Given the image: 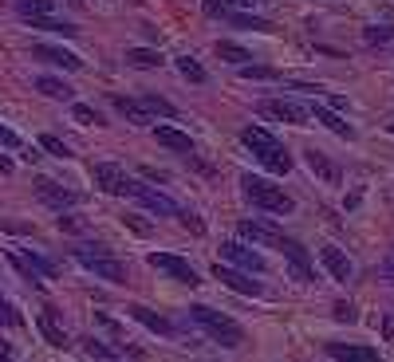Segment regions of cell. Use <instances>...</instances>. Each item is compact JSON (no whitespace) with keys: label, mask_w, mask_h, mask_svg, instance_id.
Here are the masks:
<instances>
[{"label":"cell","mask_w":394,"mask_h":362,"mask_svg":"<svg viewBox=\"0 0 394 362\" xmlns=\"http://www.w3.org/2000/svg\"><path fill=\"white\" fill-rule=\"evenodd\" d=\"M123 224L130 229V233H138V236H150V233H154V224H150L146 217H138V213H123Z\"/></svg>","instance_id":"obj_32"},{"label":"cell","mask_w":394,"mask_h":362,"mask_svg":"<svg viewBox=\"0 0 394 362\" xmlns=\"http://www.w3.org/2000/svg\"><path fill=\"white\" fill-rule=\"evenodd\" d=\"M0 146H4V150H20L24 142H20V134H16V130H8V126L0 122Z\"/></svg>","instance_id":"obj_36"},{"label":"cell","mask_w":394,"mask_h":362,"mask_svg":"<svg viewBox=\"0 0 394 362\" xmlns=\"http://www.w3.org/2000/svg\"><path fill=\"white\" fill-rule=\"evenodd\" d=\"M328 354L335 362H378L375 346H359V343H328Z\"/></svg>","instance_id":"obj_14"},{"label":"cell","mask_w":394,"mask_h":362,"mask_svg":"<svg viewBox=\"0 0 394 362\" xmlns=\"http://www.w3.org/2000/svg\"><path fill=\"white\" fill-rule=\"evenodd\" d=\"M245 75L249 79H272L276 71H268V67H245Z\"/></svg>","instance_id":"obj_42"},{"label":"cell","mask_w":394,"mask_h":362,"mask_svg":"<svg viewBox=\"0 0 394 362\" xmlns=\"http://www.w3.org/2000/svg\"><path fill=\"white\" fill-rule=\"evenodd\" d=\"M213 276H217L225 287L241 292V296H260V292H264V283L252 280L249 272H241V268H233V264H217V268H213Z\"/></svg>","instance_id":"obj_10"},{"label":"cell","mask_w":394,"mask_h":362,"mask_svg":"<svg viewBox=\"0 0 394 362\" xmlns=\"http://www.w3.org/2000/svg\"><path fill=\"white\" fill-rule=\"evenodd\" d=\"M382 280H391V283H394V252L386 256V260H382Z\"/></svg>","instance_id":"obj_44"},{"label":"cell","mask_w":394,"mask_h":362,"mask_svg":"<svg viewBox=\"0 0 394 362\" xmlns=\"http://www.w3.org/2000/svg\"><path fill=\"white\" fill-rule=\"evenodd\" d=\"M335 319H339V323H355V319H359V311H355V307H351V303H335Z\"/></svg>","instance_id":"obj_38"},{"label":"cell","mask_w":394,"mask_h":362,"mask_svg":"<svg viewBox=\"0 0 394 362\" xmlns=\"http://www.w3.org/2000/svg\"><path fill=\"white\" fill-rule=\"evenodd\" d=\"M391 130H394V122H391Z\"/></svg>","instance_id":"obj_50"},{"label":"cell","mask_w":394,"mask_h":362,"mask_svg":"<svg viewBox=\"0 0 394 362\" xmlns=\"http://www.w3.org/2000/svg\"><path fill=\"white\" fill-rule=\"evenodd\" d=\"M0 362H12V350H8V343H0Z\"/></svg>","instance_id":"obj_46"},{"label":"cell","mask_w":394,"mask_h":362,"mask_svg":"<svg viewBox=\"0 0 394 362\" xmlns=\"http://www.w3.org/2000/svg\"><path fill=\"white\" fill-rule=\"evenodd\" d=\"M189 319L197 323V327L209 335V339H217L221 346H241L245 343V331H241V323L236 319H229L225 311H217V307H205V303H197V307H189Z\"/></svg>","instance_id":"obj_2"},{"label":"cell","mask_w":394,"mask_h":362,"mask_svg":"<svg viewBox=\"0 0 394 362\" xmlns=\"http://www.w3.org/2000/svg\"><path fill=\"white\" fill-rule=\"evenodd\" d=\"M229 4H233V8H249L252 0H229Z\"/></svg>","instance_id":"obj_48"},{"label":"cell","mask_w":394,"mask_h":362,"mask_svg":"<svg viewBox=\"0 0 394 362\" xmlns=\"http://www.w3.org/2000/svg\"><path fill=\"white\" fill-rule=\"evenodd\" d=\"M260 110H264V114H276L280 122H292V126L312 122V118H308V107H304V103H292V99H264Z\"/></svg>","instance_id":"obj_11"},{"label":"cell","mask_w":394,"mask_h":362,"mask_svg":"<svg viewBox=\"0 0 394 362\" xmlns=\"http://www.w3.org/2000/svg\"><path fill=\"white\" fill-rule=\"evenodd\" d=\"M110 107L119 110V114H126L134 126H146V122H150L146 107H142V103H134V99H126V94H110Z\"/></svg>","instance_id":"obj_19"},{"label":"cell","mask_w":394,"mask_h":362,"mask_svg":"<svg viewBox=\"0 0 394 362\" xmlns=\"http://www.w3.org/2000/svg\"><path fill=\"white\" fill-rule=\"evenodd\" d=\"M217 55L225 63H233V67H245L252 60V51H245L241 44H229V40H217Z\"/></svg>","instance_id":"obj_24"},{"label":"cell","mask_w":394,"mask_h":362,"mask_svg":"<svg viewBox=\"0 0 394 362\" xmlns=\"http://www.w3.org/2000/svg\"><path fill=\"white\" fill-rule=\"evenodd\" d=\"M241 193H245L252 201V209H260V213H292V209H296L292 197H288L280 185H272V181L256 177V173H245V177H241Z\"/></svg>","instance_id":"obj_3"},{"label":"cell","mask_w":394,"mask_h":362,"mask_svg":"<svg viewBox=\"0 0 394 362\" xmlns=\"http://www.w3.org/2000/svg\"><path fill=\"white\" fill-rule=\"evenodd\" d=\"M0 323H4V327H16V323H20V315L12 311V303L4 296H0Z\"/></svg>","instance_id":"obj_37"},{"label":"cell","mask_w":394,"mask_h":362,"mask_svg":"<svg viewBox=\"0 0 394 362\" xmlns=\"http://www.w3.org/2000/svg\"><path fill=\"white\" fill-rule=\"evenodd\" d=\"M142 107H146V114H162V118H177V110H173V103H166L162 94H142Z\"/></svg>","instance_id":"obj_27"},{"label":"cell","mask_w":394,"mask_h":362,"mask_svg":"<svg viewBox=\"0 0 394 362\" xmlns=\"http://www.w3.org/2000/svg\"><path fill=\"white\" fill-rule=\"evenodd\" d=\"M177 71H182L189 83H205V79H209V75H205V67L193 60V55H177Z\"/></svg>","instance_id":"obj_30"},{"label":"cell","mask_w":394,"mask_h":362,"mask_svg":"<svg viewBox=\"0 0 394 362\" xmlns=\"http://www.w3.org/2000/svg\"><path fill=\"white\" fill-rule=\"evenodd\" d=\"M0 229H4V233H32V224H24V220H4Z\"/></svg>","instance_id":"obj_40"},{"label":"cell","mask_w":394,"mask_h":362,"mask_svg":"<svg viewBox=\"0 0 394 362\" xmlns=\"http://www.w3.org/2000/svg\"><path fill=\"white\" fill-rule=\"evenodd\" d=\"M71 118H75L79 126H95V122H103V114L95 107H87V103H71Z\"/></svg>","instance_id":"obj_31"},{"label":"cell","mask_w":394,"mask_h":362,"mask_svg":"<svg viewBox=\"0 0 394 362\" xmlns=\"http://www.w3.org/2000/svg\"><path fill=\"white\" fill-rule=\"evenodd\" d=\"M154 138H158V146H166L173 154H193V138L186 130H177V126H154Z\"/></svg>","instance_id":"obj_18"},{"label":"cell","mask_w":394,"mask_h":362,"mask_svg":"<svg viewBox=\"0 0 394 362\" xmlns=\"http://www.w3.org/2000/svg\"><path fill=\"white\" fill-rule=\"evenodd\" d=\"M20 260H24V268H28V272H40V276H56V264H51V260H44V256H40V252H20Z\"/></svg>","instance_id":"obj_28"},{"label":"cell","mask_w":394,"mask_h":362,"mask_svg":"<svg viewBox=\"0 0 394 362\" xmlns=\"http://www.w3.org/2000/svg\"><path fill=\"white\" fill-rule=\"evenodd\" d=\"M221 16H225L233 28H241V31H268V28H272L268 20H260V16H249V12H233L229 4H225V12H221Z\"/></svg>","instance_id":"obj_21"},{"label":"cell","mask_w":394,"mask_h":362,"mask_svg":"<svg viewBox=\"0 0 394 362\" xmlns=\"http://www.w3.org/2000/svg\"><path fill=\"white\" fill-rule=\"evenodd\" d=\"M56 224H60L63 233H83V229H87V220L75 217V213H60V217H56Z\"/></svg>","instance_id":"obj_35"},{"label":"cell","mask_w":394,"mask_h":362,"mask_svg":"<svg viewBox=\"0 0 394 362\" xmlns=\"http://www.w3.org/2000/svg\"><path fill=\"white\" fill-rule=\"evenodd\" d=\"M319 260H323V268H328L331 280H339V283H347V280H351V272H355L351 260H347V252L335 248V244H323V248H319Z\"/></svg>","instance_id":"obj_13"},{"label":"cell","mask_w":394,"mask_h":362,"mask_svg":"<svg viewBox=\"0 0 394 362\" xmlns=\"http://www.w3.org/2000/svg\"><path fill=\"white\" fill-rule=\"evenodd\" d=\"M16 12L32 20V16H56V0H12Z\"/></svg>","instance_id":"obj_23"},{"label":"cell","mask_w":394,"mask_h":362,"mask_svg":"<svg viewBox=\"0 0 394 362\" xmlns=\"http://www.w3.org/2000/svg\"><path fill=\"white\" fill-rule=\"evenodd\" d=\"M221 260L241 268V272H256V276H264L268 272L264 260H260V252H252L249 244H241V240H225V244H221Z\"/></svg>","instance_id":"obj_9"},{"label":"cell","mask_w":394,"mask_h":362,"mask_svg":"<svg viewBox=\"0 0 394 362\" xmlns=\"http://www.w3.org/2000/svg\"><path fill=\"white\" fill-rule=\"evenodd\" d=\"M71 4H83V0H71Z\"/></svg>","instance_id":"obj_49"},{"label":"cell","mask_w":394,"mask_h":362,"mask_svg":"<svg viewBox=\"0 0 394 362\" xmlns=\"http://www.w3.org/2000/svg\"><path fill=\"white\" fill-rule=\"evenodd\" d=\"M123 193L126 197H134V201L142 205V209H150V213H158V217H177L182 209L162 193V189H154V185H146V181H130L126 177V185H123Z\"/></svg>","instance_id":"obj_6"},{"label":"cell","mask_w":394,"mask_h":362,"mask_svg":"<svg viewBox=\"0 0 394 362\" xmlns=\"http://www.w3.org/2000/svg\"><path fill=\"white\" fill-rule=\"evenodd\" d=\"M36 197H40L47 209H56V213H71V209L83 201L75 189H67L63 181H51V177H40V181H36Z\"/></svg>","instance_id":"obj_8"},{"label":"cell","mask_w":394,"mask_h":362,"mask_svg":"<svg viewBox=\"0 0 394 362\" xmlns=\"http://www.w3.org/2000/svg\"><path fill=\"white\" fill-rule=\"evenodd\" d=\"M382 335H386V339H394V315H386V319H382Z\"/></svg>","instance_id":"obj_45"},{"label":"cell","mask_w":394,"mask_h":362,"mask_svg":"<svg viewBox=\"0 0 394 362\" xmlns=\"http://www.w3.org/2000/svg\"><path fill=\"white\" fill-rule=\"evenodd\" d=\"M308 118H319V122L328 126L331 134H339L343 142H351L355 138V126L347 122V118H339V110H331V107H319V103H312L308 107Z\"/></svg>","instance_id":"obj_12"},{"label":"cell","mask_w":394,"mask_h":362,"mask_svg":"<svg viewBox=\"0 0 394 362\" xmlns=\"http://www.w3.org/2000/svg\"><path fill=\"white\" fill-rule=\"evenodd\" d=\"M177 220H182L186 229H193V233H201V229H205L201 220H197V217H189V213H177Z\"/></svg>","instance_id":"obj_41"},{"label":"cell","mask_w":394,"mask_h":362,"mask_svg":"<svg viewBox=\"0 0 394 362\" xmlns=\"http://www.w3.org/2000/svg\"><path fill=\"white\" fill-rule=\"evenodd\" d=\"M28 24H32V28H40V31H60V36H75V24H67V20H60V16H32Z\"/></svg>","instance_id":"obj_25"},{"label":"cell","mask_w":394,"mask_h":362,"mask_svg":"<svg viewBox=\"0 0 394 362\" xmlns=\"http://www.w3.org/2000/svg\"><path fill=\"white\" fill-rule=\"evenodd\" d=\"M36 91L47 94V99H60V103H71V87H67L63 79H56V75H40L36 79Z\"/></svg>","instance_id":"obj_22"},{"label":"cell","mask_w":394,"mask_h":362,"mask_svg":"<svg viewBox=\"0 0 394 362\" xmlns=\"http://www.w3.org/2000/svg\"><path fill=\"white\" fill-rule=\"evenodd\" d=\"M40 146H44L51 157H71V150H67V142H60L56 134H40Z\"/></svg>","instance_id":"obj_33"},{"label":"cell","mask_w":394,"mask_h":362,"mask_svg":"<svg viewBox=\"0 0 394 362\" xmlns=\"http://www.w3.org/2000/svg\"><path fill=\"white\" fill-rule=\"evenodd\" d=\"M87 354H91V359H110V350L103 343H95V339L87 343Z\"/></svg>","instance_id":"obj_39"},{"label":"cell","mask_w":394,"mask_h":362,"mask_svg":"<svg viewBox=\"0 0 394 362\" xmlns=\"http://www.w3.org/2000/svg\"><path fill=\"white\" fill-rule=\"evenodd\" d=\"M32 55H36V60H47V63H56V67H63V71H79V67H83V60H79V55H71L67 47L36 44V47H32Z\"/></svg>","instance_id":"obj_16"},{"label":"cell","mask_w":394,"mask_h":362,"mask_svg":"<svg viewBox=\"0 0 394 362\" xmlns=\"http://www.w3.org/2000/svg\"><path fill=\"white\" fill-rule=\"evenodd\" d=\"M146 264L154 268V272H162V276H170V280H177V283H201V276L193 272V264L189 260H182V256H173V252H150L146 256Z\"/></svg>","instance_id":"obj_7"},{"label":"cell","mask_w":394,"mask_h":362,"mask_svg":"<svg viewBox=\"0 0 394 362\" xmlns=\"http://www.w3.org/2000/svg\"><path fill=\"white\" fill-rule=\"evenodd\" d=\"M236 233L241 236H249L252 244H268V248H276V252H284L288 260H292V272H296V280H304V283H312L315 280V272H312V264H308V248L304 244H296L292 236H284L280 229H272L268 220H236Z\"/></svg>","instance_id":"obj_1"},{"label":"cell","mask_w":394,"mask_h":362,"mask_svg":"<svg viewBox=\"0 0 394 362\" xmlns=\"http://www.w3.org/2000/svg\"><path fill=\"white\" fill-rule=\"evenodd\" d=\"M359 201H362V189H351V193H347V201H343V209H359Z\"/></svg>","instance_id":"obj_43"},{"label":"cell","mask_w":394,"mask_h":362,"mask_svg":"<svg viewBox=\"0 0 394 362\" xmlns=\"http://www.w3.org/2000/svg\"><path fill=\"white\" fill-rule=\"evenodd\" d=\"M126 63H130V67H162V55H158L154 47H130V51H126Z\"/></svg>","instance_id":"obj_26"},{"label":"cell","mask_w":394,"mask_h":362,"mask_svg":"<svg viewBox=\"0 0 394 362\" xmlns=\"http://www.w3.org/2000/svg\"><path fill=\"white\" fill-rule=\"evenodd\" d=\"M36 327H40V335H44L51 346H67V335L51 323V315H40V319H36Z\"/></svg>","instance_id":"obj_29"},{"label":"cell","mask_w":394,"mask_h":362,"mask_svg":"<svg viewBox=\"0 0 394 362\" xmlns=\"http://www.w3.org/2000/svg\"><path fill=\"white\" fill-rule=\"evenodd\" d=\"M241 142H245V146H249L252 154L260 157V161H264L272 173H288V170H292V157H288V150H284V146L272 138L268 130H260V126H245V130H241Z\"/></svg>","instance_id":"obj_4"},{"label":"cell","mask_w":394,"mask_h":362,"mask_svg":"<svg viewBox=\"0 0 394 362\" xmlns=\"http://www.w3.org/2000/svg\"><path fill=\"white\" fill-rule=\"evenodd\" d=\"M362 40H367V44H391L394 28H386V24H378V28H375V24H371V28L362 31Z\"/></svg>","instance_id":"obj_34"},{"label":"cell","mask_w":394,"mask_h":362,"mask_svg":"<svg viewBox=\"0 0 394 362\" xmlns=\"http://www.w3.org/2000/svg\"><path fill=\"white\" fill-rule=\"evenodd\" d=\"M304 161H308V170L319 173L328 185H335V181H339V166H335V161H328V157L319 154V150H308V154H304Z\"/></svg>","instance_id":"obj_20"},{"label":"cell","mask_w":394,"mask_h":362,"mask_svg":"<svg viewBox=\"0 0 394 362\" xmlns=\"http://www.w3.org/2000/svg\"><path fill=\"white\" fill-rule=\"evenodd\" d=\"M130 315H134V319H138V323H142L146 331H154V335H162V339H173V335H177L170 319H162L158 311H150V307H142V303H130Z\"/></svg>","instance_id":"obj_17"},{"label":"cell","mask_w":394,"mask_h":362,"mask_svg":"<svg viewBox=\"0 0 394 362\" xmlns=\"http://www.w3.org/2000/svg\"><path fill=\"white\" fill-rule=\"evenodd\" d=\"M75 260L91 276H103V280H110V283H126V264L123 260H114L103 244H75Z\"/></svg>","instance_id":"obj_5"},{"label":"cell","mask_w":394,"mask_h":362,"mask_svg":"<svg viewBox=\"0 0 394 362\" xmlns=\"http://www.w3.org/2000/svg\"><path fill=\"white\" fill-rule=\"evenodd\" d=\"M0 173H12V161H8V157H0Z\"/></svg>","instance_id":"obj_47"},{"label":"cell","mask_w":394,"mask_h":362,"mask_svg":"<svg viewBox=\"0 0 394 362\" xmlns=\"http://www.w3.org/2000/svg\"><path fill=\"white\" fill-rule=\"evenodd\" d=\"M91 177H95V185L103 189V193H123V185H126V173L119 170V166H110V161H95Z\"/></svg>","instance_id":"obj_15"}]
</instances>
